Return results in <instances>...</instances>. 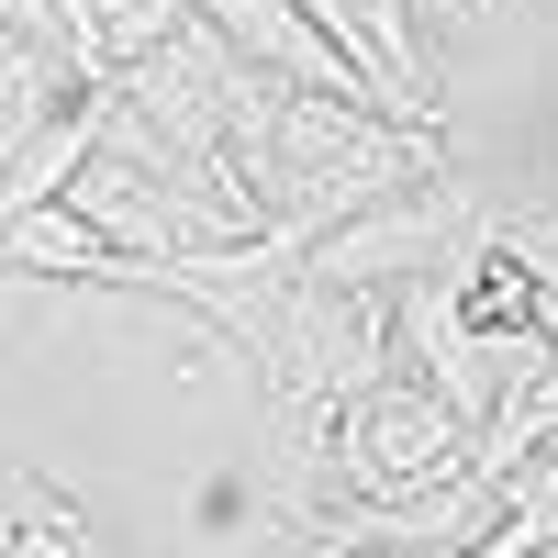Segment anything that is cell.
<instances>
[{
    "mask_svg": "<svg viewBox=\"0 0 558 558\" xmlns=\"http://www.w3.org/2000/svg\"><path fill=\"white\" fill-rule=\"evenodd\" d=\"M223 168L257 223L279 235H324L368 202L436 179V134L425 123H391L380 101H336V89H302V78H268L246 68L235 101H223Z\"/></svg>",
    "mask_w": 558,
    "mask_h": 558,
    "instance_id": "6da1fadb",
    "label": "cell"
},
{
    "mask_svg": "<svg viewBox=\"0 0 558 558\" xmlns=\"http://www.w3.org/2000/svg\"><path fill=\"white\" fill-rule=\"evenodd\" d=\"M324 458H336L347 502H413V492H436L458 458H470V413H447L413 368H380L368 391L336 402Z\"/></svg>",
    "mask_w": 558,
    "mask_h": 558,
    "instance_id": "7a4b0ae2",
    "label": "cell"
},
{
    "mask_svg": "<svg viewBox=\"0 0 558 558\" xmlns=\"http://www.w3.org/2000/svg\"><path fill=\"white\" fill-rule=\"evenodd\" d=\"M458 235H470V202L447 191V179H413V191L368 202L347 223H324V235L302 246V279H324V291H402V279H425Z\"/></svg>",
    "mask_w": 558,
    "mask_h": 558,
    "instance_id": "3957f363",
    "label": "cell"
},
{
    "mask_svg": "<svg viewBox=\"0 0 558 558\" xmlns=\"http://www.w3.org/2000/svg\"><path fill=\"white\" fill-rule=\"evenodd\" d=\"M57 23H68V68L89 89H112L134 57H157L191 12H179V0H57Z\"/></svg>",
    "mask_w": 558,
    "mask_h": 558,
    "instance_id": "277c9868",
    "label": "cell"
},
{
    "mask_svg": "<svg viewBox=\"0 0 558 558\" xmlns=\"http://www.w3.org/2000/svg\"><path fill=\"white\" fill-rule=\"evenodd\" d=\"M101 112H112V89H78V101H68L57 123H45L34 146L12 157V168H0V235H12L23 213H45V202H57L68 179H78V157L101 146Z\"/></svg>",
    "mask_w": 558,
    "mask_h": 558,
    "instance_id": "5b68a950",
    "label": "cell"
},
{
    "mask_svg": "<svg viewBox=\"0 0 558 558\" xmlns=\"http://www.w3.org/2000/svg\"><path fill=\"white\" fill-rule=\"evenodd\" d=\"M78 101V78H68V57H45V45H23V34H0V168H12L45 123H57Z\"/></svg>",
    "mask_w": 558,
    "mask_h": 558,
    "instance_id": "8992f818",
    "label": "cell"
},
{
    "mask_svg": "<svg viewBox=\"0 0 558 558\" xmlns=\"http://www.w3.org/2000/svg\"><path fill=\"white\" fill-rule=\"evenodd\" d=\"M0 558H101L68 492H45L34 470H0Z\"/></svg>",
    "mask_w": 558,
    "mask_h": 558,
    "instance_id": "52a82bcc",
    "label": "cell"
},
{
    "mask_svg": "<svg viewBox=\"0 0 558 558\" xmlns=\"http://www.w3.org/2000/svg\"><path fill=\"white\" fill-rule=\"evenodd\" d=\"M12 302H23V268H0V336H12Z\"/></svg>",
    "mask_w": 558,
    "mask_h": 558,
    "instance_id": "ba28073f",
    "label": "cell"
}]
</instances>
